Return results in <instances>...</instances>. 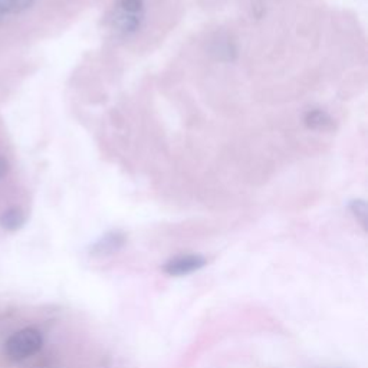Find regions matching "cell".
Masks as SVG:
<instances>
[{
    "instance_id": "cell-1",
    "label": "cell",
    "mask_w": 368,
    "mask_h": 368,
    "mask_svg": "<svg viewBox=\"0 0 368 368\" xmlns=\"http://www.w3.org/2000/svg\"><path fill=\"white\" fill-rule=\"evenodd\" d=\"M42 345V334L35 328H25L9 337L4 345V352L12 361H22L39 352Z\"/></svg>"
},
{
    "instance_id": "cell-2",
    "label": "cell",
    "mask_w": 368,
    "mask_h": 368,
    "mask_svg": "<svg viewBox=\"0 0 368 368\" xmlns=\"http://www.w3.org/2000/svg\"><path fill=\"white\" fill-rule=\"evenodd\" d=\"M208 265V259L198 254L177 255L162 265V272L169 276H186Z\"/></svg>"
},
{
    "instance_id": "cell-3",
    "label": "cell",
    "mask_w": 368,
    "mask_h": 368,
    "mask_svg": "<svg viewBox=\"0 0 368 368\" xmlns=\"http://www.w3.org/2000/svg\"><path fill=\"white\" fill-rule=\"evenodd\" d=\"M127 243V235L121 230H111L102 235L90 248L91 256H109L124 248Z\"/></svg>"
},
{
    "instance_id": "cell-4",
    "label": "cell",
    "mask_w": 368,
    "mask_h": 368,
    "mask_svg": "<svg viewBox=\"0 0 368 368\" xmlns=\"http://www.w3.org/2000/svg\"><path fill=\"white\" fill-rule=\"evenodd\" d=\"M141 16L137 13H129L115 6V11L111 16L112 29L121 35H130L136 32L141 25Z\"/></svg>"
},
{
    "instance_id": "cell-5",
    "label": "cell",
    "mask_w": 368,
    "mask_h": 368,
    "mask_svg": "<svg viewBox=\"0 0 368 368\" xmlns=\"http://www.w3.org/2000/svg\"><path fill=\"white\" fill-rule=\"evenodd\" d=\"M305 126L315 131H328L334 129V119L322 109H314L307 112Z\"/></svg>"
},
{
    "instance_id": "cell-6",
    "label": "cell",
    "mask_w": 368,
    "mask_h": 368,
    "mask_svg": "<svg viewBox=\"0 0 368 368\" xmlns=\"http://www.w3.org/2000/svg\"><path fill=\"white\" fill-rule=\"evenodd\" d=\"M26 223V216L22 209L12 208L8 209L2 216H0V226L8 232H16L23 227Z\"/></svg>"
},
{
    "instance_id": "cell-7",
    "label": "cell",
    "mask_w": 368,
    "mask_h": 368,
    "mask_svg": "<svg viewBox=\"0 0 368 368\" xmlns=\"http://www.w3.org/2000/svg\"><path fill=\"white\" fill-rule=\"evenodd\" d=\"M36 0H0V13L4 16L22 13L33 6Z\"/></svg>"
},
{
    "instance_id": "cell-8",
    "label": "cell",
    "mask_w": 368,
    "mask_h": 368,
    "mask_svg": "<svg viewBox=\"0 0 368 368\" xmlns=\"http://www.w3.org/2000/svg\"><path fill=\"white\" fill-rule=\"evenodd\" d=\"M348 209L352 213V216L361 223L362 229L367 230V220H368V208H367V203L361 198H355L351 200L348 204Z\"/></svg>"
},
{
    "instance_id": "cell-9",
    "label": "cell",
    "mask_w": 368,
    "mask_h": 368,
    "mask_svg": "<svg viewBox=\"0 0 368 368\" xmlns=\"http://www.w3.org/2000/svg\"><path fill=\"white\" fill-rule=\"evenodd\" d=\"M212 51H213V54H216V57L219 59H223V61H232L236 57V49H235L233 44L227 39H219V42H215Z\"/></svg>"
},
{
    "instance_id": "cell-10",
    "label": "cell",
    "mask_w": 368,
    "mask_h": 368,
    "mask_svg": "<svg viewBox=\"0 0 368 368\" xmlns=\"http://www.w3.org/2000/svg\"><path fill=\"white\" fill-rule=\"evenodd\" d=\"M117 8L126 11L129 13L143 15V2H141V0H118Z\"/></svg>"
},
{
    "instance_id": "cell-11",
    "label": "cell",
    "mask_w": 368,
    "mask_h": 368,
    "mask_svg": "<svg viewBox=\"0 0 368 368\" xmlns=\"http://www.w3.org/2000/svg\"><path fill=\"white\" fill-rule=\"evenodd\" d=\"M9 161L4 157H0V177H4L9 172Z\"/></svg>"
},
{
    "instance_id": "cell-12",
    "label": "cell",
    "mask_w": 368,
    "mask_h": 368,
    "mask_svg": "<svg viewBox=\"0 0 368 368\" xmlns=\"http://www.w3.org/2000/svg\"><path fill=\"white\" fill-rule=\"evenodd\" d=\"M4 20H5V16H4L2 13H0V25H2V23H4Z\"/></svg>"
}]
</instances>
